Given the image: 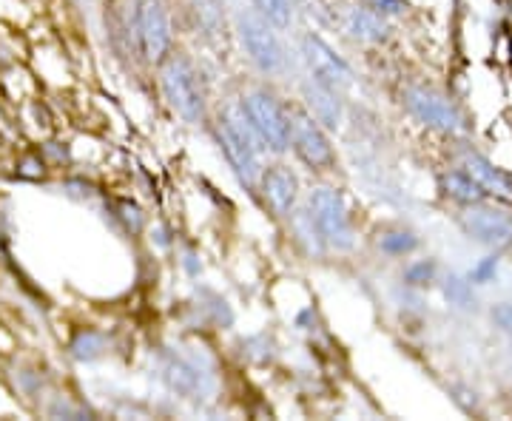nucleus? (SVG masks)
<instances>
[{"mask_svg": "<svg viewBox=\"0 0 512 421\" xmlns=\"http://www.w3.org/2000/svg\"><path fill=\"white\" fill-rule=\"evenodd\" d=\"M433 276H436V262H433V259H421V262H413V265L404 271L407 285H427V282H433Z\"/></svg>", "mask_w": 512, "mask_h": 421, "instance_id": "4be33fe9", "label": "nucleus"}, {"mask_svg": "<svg viewBox=\"0 0 512 421\" xmlns=\"http://www.w3.org/2000/svg\"><path fill=\"white\" fill-rule=\"evenodd\" d=\"M464 231L470 237L495 248V251H507L512 248V217L507 211L498 208H470L464 214Z\"/></svg>", "mask_w": 512, "mask_h": 421, "instance_id": "9b49d317", "label": "nucleus"}, {"mask_svg": "<svg viewBox=\"0 0 512 421\" xmlns=\"http://www.w3.org/2000/svg\"><path fill=\"white\" fill-rule=\"evenodd\" d=\"M291 123V148L293 154L308 165L311 171H325L333 165V146L328 140L325 126L313 117L311 111L302 106H293L288 111Z\"/></svg>", "mask_w": 512, "mask_h": 421, "instance_id": "0eeeda50", "label": "nucleus"}, {"mask_svg": "<svg viewBox=\"0 0 512 421\" xmlns=\"http://www.w3.org/2000/svg\"><path fill=\"white\" fill-rule=\"evenodd\" d=\"M242 111L256 131V137L262 140L265 151L271 154H285L291 148V123H288V109L279 106L274 94L265 89H251L242 97Z\"/></svg>", "mask_w": 512, "mask_h": 421, "instance_id": "20e7f679", "label": "nucleus"}, {"mask_svg": "<svg viewBox=\"0 0 512 421\" xmlns=\"http://www.w3.org/2000/svg\"><path fill=\"white\" fill-rule=\"evenodd\" d=\"M305 109L311 111L313 117L325 126V129H339L342 126V103H339V92H333L328 86L311 80L305 86Z\"/></svg>", "mask_w": 512, "mask_h": 421, "instance_id": "f8f14e48", "label": "nucleus"}, {"mask_svg": "<svg viewBox=\"0 0 512 421\" xmlns=\"http://www.w3.org/2000/svg\"><path fill=\"white\" fill-rule=\"evenodd\" d=\"M467 171L476 177L478 183L484 185V191L487 194H498V197H512V183L495 168L487 157H481V154H467Z\"/></svg>", "mask_w": 512, "mask_h": 421, "instance_id": "4468645a", "label": "nucleus"}, {"mask_svg": "<svg viewBox=\"0 0 512 421\" xmlns=\"http://www.w3.org/2000/svg\"><path fill=\"white\" fill-rule=\"evenodd\" d=\"M495 274H498V259L487 257L478 262L476 268L470 271V276H467V279H470L473 285H487V282H493Z\"/></svg>", "mask_w": 512, "mask_h": 421, "instance_id": "5701e85b", "label": "nucleus"}, {"mask_svg": "<svg viewBox=\"0 0 512 421\" xmlns=\"http://www.w3.org/2000/svg\"><path fill=\"white\" fill-rule=\"evenodd\" d=\"M441 183H444V191H447L453 200L464 202V205H478V202L487 197L484 185L478 183L470 171H450V174H444Z\"/></svg>", "mask_w": 512, "mask_h": 421, "instance_id": "dca6fc26", "label": "nucleus"}, {"mask_svg": "<svg viewBox=\"0 0 512 421\" xmlns=\"http://www.w3.org/2000/svg\"><path fill=\"white\" fill-rule=\"evenodd\" d=\"M191 9H194V18L205 35H217L222 26V9L220 0H191Z\"/></svg>", "mask_w": 512, "mask_h": 421, "instance_id": "a211bd4d", "label": "nucleus"}, {"mask_svg": "<svg viewBox=\"0 0 512 421\" xmlns=\"http://www.w3.org/2000/svg\"><path fill=\"white\" fill-rule=\"evenodd\" d=\"M256 191L262 194L265 205L276 217H288L299 200V177L293 174L291 165H271V168H262Z\"/></svg>", "mask_w": 512, "mask_h": 421, "instance_id": "9d476101", "label": "nucleus"}, {"mask_svg": "<svg viewBox=\"0 0 512 421\" xmlns=\"http://www.w3.org/2000/svg\"><path fill=\"white\" fill-rule=\"evenodd\" d=\"M160 89H163L165 103L183 117L185 123L197 126L205 120L208 111V100H205V89L194 63L185 55H171L160 63Z\"/></svg>", "mask_w": 512, "mask_h": 421, "instance_id": "f03ea898", "label": "nucleus"}, {"mask_svg": "<svg viewBox=\"0 0 512 421\" xmlns=\"http://www.w3.org/2000/svg\"><path fill=\"white\" fill-rule=\"evenodd\" d=\"M365 6H370L373 12H379L382 18H399L407 9V0H365Z\"/></svg>", "mask_w": 512, "mask_h": 421, "instance_id": "b1692460", "label": "nucleus"}, {"mask_svg": "<svg viewBox=\"0 0 512 421\" xmlns=\"http://www.w3.org/2000/svg\"><path fill=\"white\" fill-rule=\"evenodd\" d=\"M444 296H447V302L450 305H456V308H473V282L470 279H461V276H450L447 282H444Z\"/></svg>", "mask_w": 512, "mask_h": 421, "instance_id": "aec40b11", "label": "nucleus"}, {"mask_svg": "<svg viewBox=\"0 0 512 421\" xmlns=\"http://www.w3.org/2000/svg\"><path fill=\"white\" fill-rule=\"evenodd\" d=\"M379 248H382L384 254H390V257H404V254L419 248V237L413 231H387L379 239Z\"/></svg>", "mask_w": 512, "mask_h": 421, "instance_id": "6ab92c4d", "label": "nucleus"}, {"mask_svg": "<svg viewBox=\"0 0 512 421\" xmlns=\"http://www.w3.org/2000/svg\"><path fill=\"white\" fill-rule=\"evenodd\" d=\"M217 140H220L234 174L239 177V183L248 185L254 191L256 183H259V174H262L265 146L256 137V131L251 129V123H248V117H245L239 103H231V106L222 109L220 123H217Z\"/></svg>", "mask_w": 512, "mask_h": 421, "instance_id": "f257e3e1", "label": "nucleus"}, {"mask_svg": "<svg viewBox=\"0 0 512 421\" xmlns=\"http://www.w3.org/2000/svg\"><path fill=\"white\" fill-rule=\"evenodd\" d=\"M345 29L359 43H382L387 37V18L373 12L370 6H353L345 18Z\"/></svg>", "mask_w": 512, "mask_h": 421, "instance_id": "ddd939ff", "label": "nucleus"}, {"mask_svg": "<svg viewBox=\"0 0 512 421\" xmlns=\"http://www.w3.org/2000/svg\"><path fill=\"white\" fill-rule=\"evenodd\" d=\"M165 379H168V385L174 387V390H180L188 399H200L197 393L205 390V385H202V370H197V367L191 365V362H185V359H168L165 362Z\"/></svg>", "mask_w": 512, "mask_h": 421, "instance_id": "2eb2a0df", "label": "nucleus"}, {"mask_svg": "<svg viewBox=\"0 0 512 421\" xmlns=\"http://www.w3.org/2000/svg\"><path fill=\"white\" fill-rule=\"evenodd\" d=\"M493 322L504 330L507 336H512V302H501L493 308Z\"/></svg>", "mask_w": 512, "mask_h": 421, "instance_id": "393cba45", "label": "nucleus"}, {"mask_svg": "<svg viewBox=\"0 0 512 421\" xmlns=\"http://www.w3.org/2000/svg\"><path fill=\"white\" fill-rule=\"evenodd\" d=\"M100 350H103V336L100 333H94V330H83V333H77L72 342V356L74 359H80V362H92L94 356H100Z\"/></svg>", "mask_w": 512, "mask_h": 421, "instance_id": "412c9836", "label": "nucleus"}, {"mask_svg": "<svg viewBox=\"0 0 512 421\" xmlns=\"http://www.w3.org/2000/svg\"><path fill=\"white\" fill-rule=\"evenodd\" d=\"M308 205H311V225L316 237L336 251H350L353 248V228H350L348 205L342 200V194L336 188L319 185L311 191Z\"/></svg>", "mask_w": 512, "mask_h": 421, "instance_id": "39448f33", "label": "nucleus"}, {"mask_svg": "<svg viewBox=\"0 0 512 421\" xmlns=\"http://www.w3.org/2000/svg\"><path fill=\"white\" fill-rule=\"evenodd\" d=\"M134 29H137V40H140V52L146 55L148 63L160 66L174 49L171 18H168L163 0H137Z\"/></svg>", "mask_w": 512, "mask_h": 421, "instance_id": "423d86ee", "label": "nucleus"}, {"mask_svg": "<svg viewBox=\"0 0 512 421\" xmlns=\"http://www.w3.org/2000/svg\"><path fill=\"white\" fill-rule=\"evenodd\" d=\"M404 106L410 109V114L424 123L427 129L436 131H461L464 129V117L458 114V109L441 94L421 89V86H410L404 92Z\"/></svg>", "mask_w": 512, "mask_h": 421, "instance_id": "1a4fd4ad", "label": "nucleus"}, {"mask_svg": "<svg viewBox=\"0 0 512 421\" xmlns=\"http://www.w3.org/2000/svg\"><path fill=\"white\" fill-rule=\"evenodd\" d=\"M237 37L242 52L256 72L282 74L288 66V55L282 46V37L265 18H259L254 9L237 15Z\"/></svg>", "mask_w": 512, "mask_h": 421, "instance_id": "7ed1b4c3", "label": "nucleus"}, {"mask_svg": "<svg viewBox=\"0 0 512 421\" xmlns=\"http://www.w3.org/2000/svg\"><path fill=\"white\" fill-rule=\"evenodd\" d=\"M254 12L259 18H265L276 32L291 29L293 12H296V0H251Z\"/></svg>", "mask_w": 512, "mask_h": 421, "instance_id": "f3484780", "label": "nucleus"}, {"mask_svg": "<svg viewBox=\"0 0 512 421\" xmlns=\"http://www.w3.org/2000/svg\"><path fill=\"white\" fill-rule=\"evenodd\" d=\"M302 57H305V63L311 69V80L328 86L333 92H342L345 86H350L353 74H350L345 57L336 55L319 35L302 37Z\"/></svg>", "mask_w": 512, "mask_h": 421, "instance_id": "6e6552de", "label": "nucleus"}]
</instances>
